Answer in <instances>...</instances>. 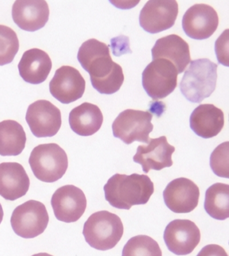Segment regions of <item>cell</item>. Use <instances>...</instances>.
<instances>
[{
    "label": "cell",
    "instance_id": "cell-21",
    "mask_svg": "<svg viewBox=\"0 0 229 256\" xmlns=\"http://www.w3.org/2000/svg\"><path fill=\"white\" fill-rule=\"evenodd\" d=\"M18 68L20 76L25 82L39 84L48 78L52 68V61L44 50L32 48L24 53Z\"/></svg>",
    "mask_w": 229,
    "mask_h": 256
},
{
    "label": "cell",
    "instance_id": "cell-15",
    "mask_svg": "<svg viewBox=\"0 0 229 256\" xmlns=\"http://www.w3.org/2000/svg\"><path fill=\"white\" fill-rule=\"evenodd\" d=\"M163 200L167 208L175 214H189L198 206L200 189L188 178L171 181L163 191Z\"/></svg>",
    "mask_w": 229,
    "mask_h": 256
},
{
    "label": "cell",
    "instance_id": "cell-2",
    "mask_svg": "<svg viewBox=\"0 0 229 256\" xmlns=\"http://www.w3.org/2000/svg\"><path fill=\"white\" fill-rule=\"evenodd\" d=\"M105 198L118 210H130L134 206L147 204L154 194V184L147 175L116 174L104 186Z\"/></svg>",
    "mask_w": 229,
    "mask_h": 256
},
{
    "label": "cell",
    "instance_id": "cell-30",
    "mask_svg": "<svg viewBox=\"0 0 229 256\" xmlns=\"http://www.w3.org/2000/svg\"><path fill=\"white\" fill-rule=\"evenodd\" d=\"M197 256H228V254L221 246L210 244L203 248Z\"/></svg>",
    "mask_w": 229,
    "mask_h": 256
},
{
    "label": "cell",
    "instance_id": "cell-28",
    "mask_svg": "<svg viewBox=\"0 0 229 256\" xmlns=\"http://www.w3.org/2000/svg\"><path fill=\"white\" fill-rule=\"evenodd\" d=\"M228 29H226L215 42L217 60L222 66H228Z\"/></svg>",
    "mask_w": 229,
    "mask_h": 256
},
{
    "label": "cell",
    "instance_id": "cell-4",
    "mask_svg": "<svg viewBox=\"0 0 229 256\" xmlns=\"http://www.w3.org/2000/svg\"><path fill=\"white\" fill-rule=\"evenodd\" d=\"M123 234L124 226L119 216L108 210L93 214L85 222L83 230L87 243L100 251L115 247Z\"/></svg>",
    "mask_w": 229,
    "mask_h": 256
},
{
    "label": "cell",
    "instance_id": "cell-24",
    "mask_svg": "<svg viewBox=\"0 0 229 256\" xmlns=\"http://www.w3.org/2000/svg\"><path fill=\"white\" fill-rule=\"evenodd\" d=\"M204 208L214 220H225L229 218V185L215 183L207 189Z\"/></svg>",
    "mask_w": 229,
    "mask_h": 256
},
{
    "label": "cell",
    "instance_id": "cell-32",
    "mask_svg": "<svg viewBox=\"0 0 229 256\" xmlns=\"http://www.w3.org/2000/svg\"><path fill=\"white\" fill-rule=\"evenodd\" d=\"M32 256H53L51 255V254H49L47 253H39V254H35V255H33Z\"/></svg>",
    "mask_w": 229,
    "mask_h": 256
},
{
    "label": "cell",
    "instance_id": "cell-22",
    "mask_svg": "<svg viewBox=\"0 0 229 256\" xmlns=\"http://www.w3.org/2000/svg\"><path fill=\"white\" fill-rule=\"evenodd\" d=\"M104 117L101 110L94 104H81L71 111L69 122L75 133L81 136H90L100 130Z\"/></svg>",
    "mask_w": 229,
    "mask_h": 256
},
{
    "label": "cell",
    "instance_id": "cell-23",
    "mask_svg": "<svg viewBox=\"0 0 229 256\" xmlns=\"http://www.w3.org/2000/svg\"><path fill=\"white\" fill-rule=\"evenodd\" d=\"M27 136L23 126L15 120L0 122V155L16 156L25 148Z\"/></svg>",
    "mask_w": 229,
    "mask_h": 256
},
{
    "label": "cell",
    "instance_id": "cell-20",
    "mask_svg": "<svg viewBox=\"0 0 229 256\" xmlns=\"http://www.w3.org/2000/svg\"><path fill=\"white\" fill-rule=\"evenodd\" d=\"M191 130L204 139L216 136L224 125V113L213 104H201L189 118Z\"/></svg>",
    "mask_w": 229,
    "mask_h": 256
},
{
    "label": "cell",
    "instance_id": "cell-29",
    "mask_svg": "<svg viewBox=\"0 0 229 256\" xmlns=\"http://www.w3.org/2000/svg\"><path fill=\"white\" fill-rule=\"evenodd\" d=\"M112 52L114 56H119L120 55L130 53L132 50L130 49L129 38L125 36H120L111 40Z\"/></svg>",
    "mask_w": 229,
    "mask_h": 256
},
{
    "label": "cell",
    "instance_id": "cell-3",
    "mask_svg": "<svg viewBox=\"0 0 229 256\" xmlns=\"http://www.w3.org/2000/svg\"><path fill=\"white\" fill-rule=\"evenodd\" d=\"M189 63L179 88L189 102L200 104L210 97L216 88L218 66L208 58L197 59Z\"/></svg>",
    "mask_w": 229,
    "mask_h": 256
},
{
    "label": "cell",
    "instance_id": "cell-8",
    "mask_svg": "<svg viewBox=\"0 0 229 256\" xmlns=\"http://www.w3.org/2000/svg\"><path fill=\"white\" fill-rule=\"evenodd\" d=\"M49 220L45 204L37 200H30L14 210L11 222L17 235L25 239H32L45 231Z\"/></svg>",
    "mask_w": 229,
    "mask_h": 256
},
{
    "label": "cell",
    "instance_id": "cell-19",
    "mask_svg": "<svg viewBox=\"0 0 229 256\" xmlns=\"http://www.w3.org/2000/svg\"><path fill=\"white\" fill-rule=\"evenodd\" d=\"M30 186V178L23 165L17 162L0 164V196L14 200L26 196Z\"/></svg>",
    "mask_w": 229,
    "mask_h": 256
},
{
    "label": "cell",
    "instance_id": "cell-7",
    "mask_svg": "<svg viewBox=\"0 0 229 256\" xmlns=\"http://www.w3.org/2000/svg\"><path fill=\"white\" fill-rule=\"evenodd\" d=\"M153 115L147 111L128 109L122 112L112 124L114 136L126 144L134 142L148 144L153 130Z\"/></svg>",
    "mask_w": 229,
    "mask_h": 256
},
{
    "label": "cell",
    "instance_id": "cell-10",
    "mask_svg": "<svg viewBox=\"0 0 229 256\" xmlns=\"http://www.w3.org/2000/svg\"><path fill=\"white\" fill-rule=\"evenodd\" d=\"M26 120L37 138L53 137L61 127L60 110L47 100H39L28 108Z\"/></svg>",
    "mask_w": 229,
    "mask_h": 256
},
{
    "label": "cell",
    "instance_id": "cell-6",
    "mask_svg": "<svg viewBox=\"0 0 229 256\" xmlns=\"http://www.w3.org/2000/svg\"><path fill=\"white\" fill-rule=\"evenodd\" d=\"M178 72L174 64L163 58L150 62L142 74V84L153 100L165 98L177 88Z\"/></svg>",
    "mask_w": 229,
    "mask_h": 256
},
{
    "label": "cell",
    "instance_id": "cell-26",
    "mask_svg": "<svg viewBox=\"0 0 229 256\" xmlns=\"http://www.w3.org/2000/svg\"><path fill=\"white\" fill-rule=\"evenodd\" d=\"M19 46L17 33L7 26L0 25V66L13 62Z\"/></svg>",
    "mask_w": 229,
    "mask_h": 256
},
{
    "label": "cell",
    "instance_id": "cell-17",
    "mask_svg": "<svg viewBox=\"0 0 229 256\" xmlns=\"http://www.w3.org/2000/svg\"><path fill=\"white\" fill-rule=\"evenodd\" d=\"M49 6L44 0H18L12 10L16 24L29 32L43 28L49 20Z\"/></svg>",
    "mask_w": 229,
    "mask_h": 256
},
{
    "label": "cell",
    "instance_id": "cell-18",
    "mask_svg": "<svg viewBox=\"0 0 229 256\" xmlns=\"http://www.w3.org/2000/svg\"><path fill=\"white\" fill-rule=\"evenodd\" d=\"M153 60L165 59L173 63L178 74L184 72L191 62L189 44L178 35L171 34L156 41L151 49Z\"/></svg>",
    "mask_w": 229,
    "mask_h": 256
},
{
    "label": "cell",
    "instance_id": "cell-13",
    "mask_svg": "<svg viewBox=\"0 0 229 256\" xmlns=\"http://www.w3.org/2000/svg\"><path fill=\"white\" fill-rule=\"evenodd\" d=\"M219 18L210 6L198 4L189 8L183 15L182 28L187 36L195 40L210 38L218 26Z\"/></svg>",
    "mask_w": 229,
    "mask_h": 256
},
{
    "label": "cell",
    "instance_id": "cell-14",
    "mask_svg": "<svg viewBox=\"0 0 229 256\" xmlns=\"http://www.w3.org/2000/svg\"><path fill=\"white\" fill-rule=\"evenodd\" d=\"M86 80L76 68L62 66L55 72L49 84L51 94L63 104H69L82 98Z\"/></svg>",
    "mask_w": 229,
    "mask_h": 256
},
{
    "label": "cell",
    "instance_id": "cell-25",
    "mask_svg": "<svg viewBox=\"0 0 229 256\" xmlns=\"http://www.w3.org/2000/svg\"><path fill=\"white\" fill-rule=\"evenodd\" d=\"M122 256H162V251L153 238L140 235L128 240L122 250Z\"/></svg>",
    "mask_w": 229,
    "mask_h": 256
},
{
    "label": "cell",
    "instance_id": "cell-31",
    "mask_svg": "<svg viewBox=\"0 0 229 256\" xmlns=\"http://www.w3.org/2000/svg\"><path fill=\"white\" fill-rule=\"evenodd\" d=\"M4 218V210L3 206H2V204H0V224H1V222H3Z\"/></svg>",
    "mask_w": 229,
    "mask_h": 256
},
{
    "label": "cell",
    "instance_id": "cell-16",
    "mask_svg": "<svg viewBox=\"0 0 229 256\" xmlns=\"http://www.w3.org/2000/svg\"><path fill=\"white\" fill-rule=\"evenodd\" d=\"M175 150V147L169 144L166 136H163L150 139L147 146H139L134 156L133 161L141 165L145 174L151 170H161L172 166L171 156Z\"/></svg>",
    "mask_w": 229,
    "mask_h": 256
},
{
    "label": "cell",
    "instance_id": "cell-1",
    "mask_svg": "<svg viewBox=\"0 0 229 256\" xmlns=\"http://www.w3.org/2000/svg\"><path fill=\"white\" fill-rule=\"evenodd\" d=\"M78 60L90 76L93 88L101 94L118 92L124 76L121 66L112 60L109 45L95 38L84 42L79 49Z\"/></svg>",
    "mask_w": 229,
    "mask_h": 256
},
{
    "label": "cell",
    "instance_id": "cell-12",
    "mask_svg": "<svg viewBox=\"0 0 229 256\" xmlns=\"http://www.w3.org/2000/svg\"><path fill=\"white\" fill-rule=\"evenodd\" d=\"M200 230L188 220H175L167 226L163 235L167 248L177 256H186L195 250L200 242Z\"/></svg>",
    "mask_w": 229,
    "mask_h": 256
},
{
    "label": "cell",
    "instance_id": "cell-11",
    "mask_svg": "<svg viewBox=\"0 0 229 256\" xmlns=\"http://www.w3.org/2000/svg\"><path fill=\"white\" fill-rule=\"evenodd\" d=\"M55 216L60 222H78L87 208L86 196L82 190L74 185H65L55 191L51 198Z\"/></svg>",
    "mask_w": 229,
    "mask_h": 256
},
{
    "label": "cell",
    "instance_id": "cell-5",
    "mask_svg": "<svg viewBox=\"0 0 229 256\" xmlns=\"http://www.w3.org/2000/svg\"><path fill=\"white\" fill-rule=\"evenodd\" d=\"M29 162L35 177L45 182L59 180L68 168V155L54 143L37 146L32 151Z\"/></svg>",
    "mask_w": 229,
    "mask_h": 256
},
{
    "label": "cell",
    "instance_id": "cell-9",
    "mask_svg": "<svg viewBox=\"0 0 229 256\" xmlns=\"http://www.w3.org/2000/svg\"><path fill=\"white\" fill-rule=\"evenodd\" d=\"M178 12L175 0H151L140 12V26L150 34H157L175 24Z\"/></svg>",
    "mask_w": 229,
    "mask_h": 256
},
{
    "label": "cell",
    "instance_id": "cell-27",
    "mask_svg": "<svg viewBox=\"0 0 229 256\" xmlns=\"http://www.w3.org/2000/svg\"><path fill=\"white\" fill-rule=\"evenodd\" d=\"M229 142L221 144L211 154L210 165L216 176L228 178Z\"/></svg>",
    "mask_w": 229,
    "mask_h": 256
}]
</instances>
